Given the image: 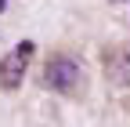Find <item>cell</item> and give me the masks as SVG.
<instances>
[{"label": "cell", "mask_w": 130, "mask_h": 127, "mask_svg": "<svg viewBox=\"0 0 130 127\" xmlns=\"http://www.w3.org/2000/svg\"><path fill=\"white\" fill-rule=\"evenodd\" d=\"M43 84L65 94V98H79L87 91V73H83V62L76 55H65V51H51L43 62Z\"/></svg>", "instance_id": "cell-1"}, {"label": "cell", "mask_w": 130, "mask_h": 127, "mask_svg": "<svg viewBox=\"0 0 130 127\" xmlns=\"http://www.w3.org/2000/svg\"><path fill=\"white\" fill-rule=\"evenodd\" d=\"M101 69H105V80L112 87H130V44L108 47L101 58Z\"/></svg>", "instance_id": "cell-2"}, {"label": "cell", "mask_w": 130, "mask_h": 127, "mask_svg": "<svg viewBox=\"0 0 130 127\" xmlns=\"http://www.w3.org/2000/svg\"><path fill=\"white\" fill-rule=\"evenodd\" d=\"M25 66H29V58H22L18 51L0 58V91H18L25 80Z\"/></svg>", "instance_id": "cell-3"}, {"label": "cell", "mask_w": 130, "mask_h": 127, "mask_svg": "<svg viewBox=\"0 0 130 127\" xmlns=\"http://www.w3.org/2000/svg\"><path fill=\"white\" fill-rule=\"evenodd\" d=\"M14 51H18L22 58H32V55H36V44H32V40H22L18 47H14Z\"/></svg>", "instance_id": "cell-4"}, {"label": "cell", "mask_w": 130, "mask_h": 127, "mask_svg": "<svg viewBox=\"0 0 130 127\" xmlns=\"http://www.w3.org/2000/svg\"><path fill=\"white\" fill-rule=\"evenodd\" d=\"M4 11H7V0H0V15H4Z\"/></svg>", "instance_id": "cell-5"}, {"label": "cell", "mask_w": 130, "mask_h": 127, "mask_svg": "<svg viewBox=\"0 0 130 127\" xmlns=\"http://www.w3.org/2000/svg\"><path fill=\"white\" fill-rule=\"evenodd\" d=\"M112 4H116V0H112Z\"/></svg>", "instance_id": "cell-6"}]
</instances>
